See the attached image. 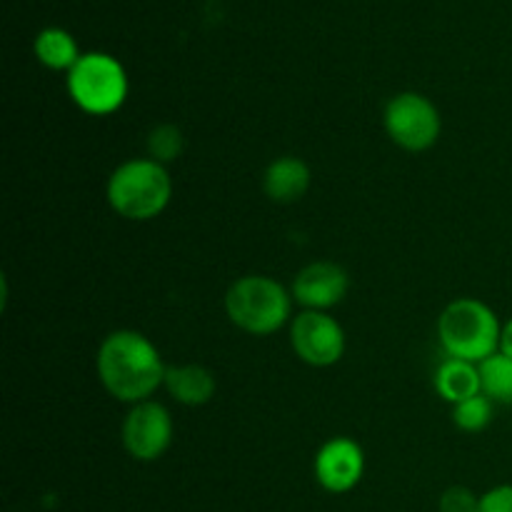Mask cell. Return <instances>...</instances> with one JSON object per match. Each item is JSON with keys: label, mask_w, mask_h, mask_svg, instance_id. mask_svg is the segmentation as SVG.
<instances>
[{"label": "cell", "mask_w": 512, "mask_h": 512, "mask_svg": "<svg viewBox=\"0 0 512 512\" xmlns=\"http://www.w3.org/2000/svg\"><path fill=\"white\" fill-rule=\"evenodd\" d=\"M68 93L88 115H110L128 98V75L108 53H83L68 73Z\"/></svg>", "instance_id": "obj_5"}, {"label": "cell", "mask_w": 512, "mask_h": 512, "mask_svg": "<svg viewBox=\"0 0 512 512\" xmlns=\"http://www.w3.org/2000/svg\"><path fill=\"white\" fill-rule=\"evenodd\" d=\"M290 343L295 355L313 368H330L345 353V330L323 310H305L290 325Z\"/></svg>", "instance_id": "obj_7"}, {"label": "cell", "mask_w": 512, "mask_h": 512, "mask_svg": "<svg viewBox=\"0 0 512 512\" xmlns=\"http://www.w3.org/2000/svg\"><path fill=\"white\" fill-rule=\"evenodd\" d=\"M383 123L390 140L410 153H423L433 148L443 130V120L433 100L413 90L398 93L385 105Z\"/></svg>", "instance_id": "obj_6"}, {"label": "cell", "mask_w": 512, "mask_h": 512, "mask_svg": "<svg viewBox=\"0 0 512 512\" xmlns=\"http://www.w3.org/2000/svg\"><path fill=\"white\" fill-rule=\"evenodd\" d=\"M478 512H512V485H498L480 495Z\"/></svg>", "instance_id": "obj_19"}, {"label": "cell", "mask_w": 512, "mask_h": 512, "mask_svg": "<svg viewBox=\"0 0 512 512\" xmlns=\"http://www.w3.org/2000/svg\"><path fill=\"white\" fill-rule=\"evenodd\" d=\"M170 443H173V418L168 408L155 400L133 405L123 420V445L130 458L153 463L163 458Z\"/></svg>", "instance_id": "obj_8"}, {"label": "cell", "mask_w": 512, "mask_h": 512, "mask_svg": "<svg viewBox=\"0 0 512 512\" xmlns=\"http://www.w3.org/2000/svg\"><path fill=\"white\" fill-rule=\"evenodd\" d=\"M293 295L268 275H245L225 293V313L250 335H273L288 323Z\"/></svg>", "instance_id": "obj_4"}, {"label": "cell", "mask_w": 512, "mask_h": 512, "mask_svg": "<svg viewBox=\"0 0 512 512\" xmlns=\"http://www.w3.org/2000/svg\"><path fill=\"white\" fill-rule=\"evenodd\" d=\"M480 370V388L483 395H488L495 403L510 405L512 403V358L505 353L490 355L488 360L478 365Z\"/></svg>", "instance_id": "obj_15"}, {"label": "cell", "mask_w": 512, "mask_h": 512, "mask_svg": "<svg viewBox=\"0 0 512 512\" xmlns=\"http://www.w3.org/2000/svg\"><path fill=\"white\" fill-rule=\"evenodd\" d=\"M310 178L313 175H310V168L305 160L295 158V155H283V158H275L265 168L263 190L273 203H298L308 193Z\"/></svg>", "instance_id": "obj_11"}, {"label": "cell", "mask_w": 512, "mask_h": 512, "mask_svg": "<svg viewBox=\"0 0 512 512\" xmlns=\"http://www.w3.org/2000/svg\"><path fill=\"white\" fill-rule=\"evenodd\" d=\"M183 145H185V140H183V133H180L178 125H170V123L155 125L148 135L150 160H155V163H160V165L173 163V160L183 153Z\"/></svg>", "instance_id": "obj_17"}, {"label": "cell", "mask_w": 512, "mask_h": 512, "mask_svg": "<svg viewBox=\"0 0 512 512\" xmlns=\"http://www.w3.org/2000/svg\"><path fill=\"white\" fill-rule=\"evenodd\" d=\"M165 365L158 348L135 330H115L100 343L98 378L120 403H145L165 385Z\"/></svg>", "instance_id": "obj_1"}, {"label": "cell", "mask_w": 512, "mask_h": 512, "mask_svg": "<svg viewBox=\"0 0 512 512\" xmlns=\"http://www.w3.org/2000/svg\"><path fill=\"white\" fill-rule=\"evenodd\" d=\"M493 420V400L488 395H475V398L463 400L453 405V423L465 433H480Z\"/></svg>", "instance_id": "obj_16"}, {"label": "cell", "mask_w": 512, "mask_h": 512, "mask_svg": "<svg viewBox=\"0 0 512 512\" xmlns=\"http://www.w3.org/2000/svg\"><path fill=\"white\" fill-rule=\"evenodd\" d=\"M500 353L512 358V318L503 325V333H500Z\"/></svg>", "instance_id": "obj_20"}, {"label": "cell", "mask_w": 512, "mask_h": 512, "mask_svg": "<svg viewBox=\"0 0 512 512\" xmlns=\"http://www.w3.org/2000/svg\"><path fill=\"white\" fill-rule=\"evenodd\" d=\"M435 390L440 393V398H445L453 405L475 398V395L483 393L478 365L468 363V360L448 358L440 365L438 373H435Z\"/></svg>", "instance_id": "obj_13"}, {"label": "cell", "mask_w": 512, "mask_h": 512, "mask_svg": "<svg viewBox=\"0 0 512 512\" xmlns=\"http://www.w3.org/2000/svg\"><path fill=\"white\" fill-rule=\"evenodd\" d=\"M500 320L475 298H460L443 310L438 320L440 345L448 358L480 365L500 350Z\"/></svg>", "instance_id": "obj_3"}, {"label": "cell", "mask_w": 512, "mask_h": 512, "mask_svg": "<svg viewBox=\"0 0 512 512\" xmlns=\"http://www.w3.org/2000/svg\"><path fill=\"white\" fill-rule=\"evenodd\" d=\"M350 278L345 268L330 260L310 263L295 275L293 280V300L303 305L305 310H328L343 303L348 295Z\"/></svg>", "instance_id": "obj_10"}, {"label": "cell", "mask_w": 512, "mask_h": 512, "mask_svg": "<svg viewBox=\"0 0 512 512\" xmlns=\"http://www.w3.org/2000/svg\"><path fill=\"white\" fill-rule=\"evenodd\" d=\"M365 453L355 440L333 438L315 455V480L328 493H350L363 480Z\"/></svg>", "instance_id": "obj_9"}, {"label": "cell", "mask_w": 512, "mask_h": 512, "mask_svg": "<svg viewBox=\"0 0 512 512\" xmlns=\"http://www.w3.org/2000/svg\"><path fill=\"white\" fill-rule=\"evenodd\" d=\"M35 58L50 70H73V65L80 60L78 43L73 35L63 28H45L40 30L33 43Z\"/></svg>", "instance_id": "obj_14"}, {"label": "cell", "mask_w": 512, "mask_h": 512, "mask_svg": "<svg viewBox=\"0 0 512 512\" xmlns=\"http://www.w3.org/2000/svg\"><path fill=\"white\" fill-rule=\"evenodd\" d=\"M173 183L168 168L150 158L118 165L108 178V203L125 220H153L168 208Z\"/></svg>", "instance_id": "obj_2"}, {"label": "cell", "mask_w": 512, "mask_h": 512, "mask_svg": "<svg viewBox=\"0 0 512 512\" xmlns=\"http://www.w3.org/2000/svg\"><path fill=\"white\" fill-rule=\"evenodd\" d=\"M215 375L203 365H173L165 370V390L178 400L180 405L198 408L213 400Z\"/></svg>", "instance_id": "obj_12"}, {"label": "cell", "mask_w": 512, "mask_h": 512, "mask_svg": "<svg viewBox=\"0 0 512 512\" xmlns=\"http://www.w3.org/2000/svg\"><path fill=\"white\" fill-rule=\"evenodd\" d=\"M440 512H478L480 498L465 485H453L440 495Z\"/></svg>", "instance_id": "obj_18"}]
</instances>
